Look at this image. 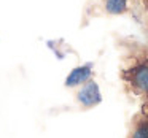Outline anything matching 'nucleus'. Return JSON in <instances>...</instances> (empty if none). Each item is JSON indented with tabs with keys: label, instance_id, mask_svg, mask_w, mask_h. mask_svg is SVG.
<instances>
[{
	"label": "nucleus",
	"instance_id": "f257e3e1",
	"mask_svg": "<svg viewBox=\"0 0 148 138\" xmlns=\"http://www.w3.org/2000/svg\"><path fill=\"white\" fill-rule=\"evenodd\" d=\"M123 80L134 94L148 97V61H135L123 70Z\"/></svg>",
	"mask_w": 148,
	"mask_h": 138
},
{
	"label": "nucleus",
	"instance_id": "f03ea898",
	"mask_svg": "<svg viewBox=\"0 0 148 138\" xmlns=\"http://www.w3.org/2000/svg\"><path fill=\"white\" fill-rule=\"evenodd\" d=\"M77 100L83 108H94L99 105L102 102V95H100V89L96 81H86L77 92Z\"/></svg>",
	"mask_w": 148,
	"mask_h": 138
},
{
	"label": "nucleus",
	"instance_id": "7ed1b4c3",
	"mask_svg": "<svg viewBox=\"0 0 148 138\" xmlns=\"http://www.w3.org/2000/svg\"><path fill=\"white\" fill-rule=\"evenodd\" d=\"M127 138H148V114L145 111L134 116Z\"/></svg>",
	"mask_w": 148,
	"mask_h": 138
},
{
	"label": "nucleus",
	"instance_id": "20e7f679",
	"mask_svg": "<svg viewBox=\"0 0 148 138\" xmlns=\"http://www.w3.org/2000/svg\"><path fill=\"white\" fill-rule=\"evenodd\" d=\"M91 75H92V70H91V65H81V67H77L70 71V75L65 80V86L67 87H75L78 84H84L86 81L91 80Z\"/></svg>",
	"mask_w": 148,
	"mask_h": 138
},
{
	"label": "nucleus",
	"instance_id": "39448f33",
	"mask_svg": "<svg viewBox=\"0 0 148 138\" xmlns=\"http://www.w3.org/2000/svg\"><path fill=\"white\" fill-rule=\"evenodd\" d=\"M103 10L108 14H123L127 10V0H103Z\"/></svg>",
	"mask_w": 148,
	"mask_h": 138
},
{
	"label": "nucleus",
	"instance_id": "423d86ee",
	"mask_svg": "<svg viewBox=\"0 0 148 138\" xmlns=\"http://www.w3.org/2000/svg\"><path fill=\"white\" fill-rule=\"evenodd\" d=\"M142 2H143V3H145V7L148 8V0H142Z\"/></svg>",
	"mask_w": 148,
	"mask_h": 138
}]
</instances>
